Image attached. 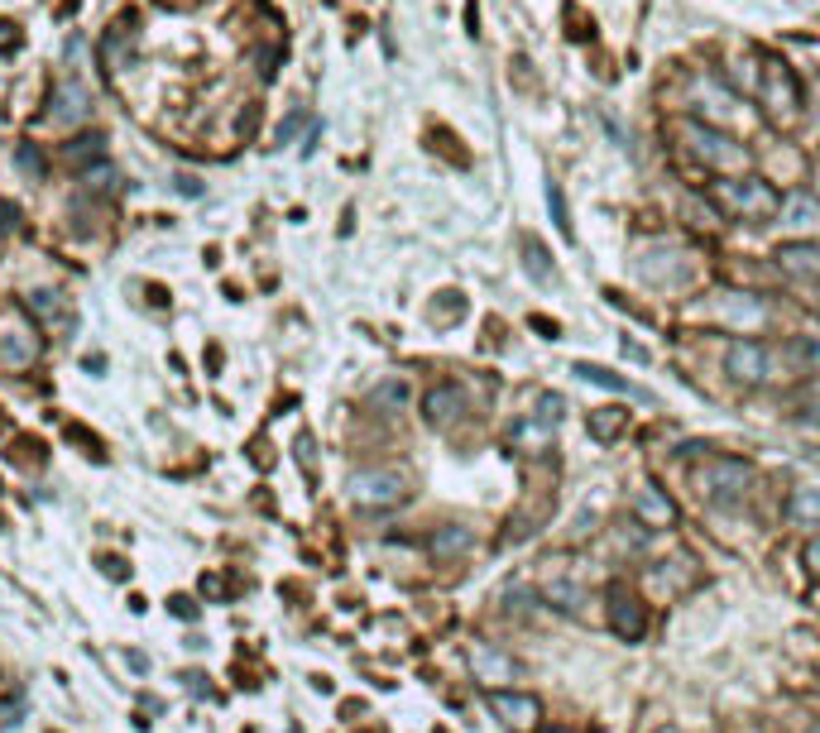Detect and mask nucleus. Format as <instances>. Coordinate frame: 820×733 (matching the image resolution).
Masks as SVG:
<instances>
[{
    "mask_svg": "<svg viewBox=\"0 0 820 733\" xmlns=\"http://www.w3.org/2000/svg\"><path fill=\"white\" fill-rule=\"evenodd\" d=\"M29 307H34V321H63V317H68L63 293H39Z\"/></svg>",
    "mask_w": 820,
    "mask_h": 733,
    "instance_id": "4be33fe9",
    "label": "nucleus"
},
{
    "mask_svg": "<svg viewBox=\"0 0 820 733\" xmlns=\"http://www.w3.org/2000/svg\"><path fill=\"white\" fill-rule=\"evenodd\" d=\"M816 216H820L816 201H806V197L792 201V225H801V231H806V225H816Z\"/></svg>",
    "mask_w": 820,
    "mask_h": 733,
    "instance_id": "393cba45",
    "label": "nucleus"
},
{
    "mask_svg": "<svg viewBox=\"0 0 820 733\" xmlns=\"http://www.w3.org/2000/svg\"><path fill=\"white\" fill-rule=\"evenodd\" d=\"M20 48V29L15 24H0V53H15Z\"/></svg>",
    "mask_w": 820,
    "mask_h": 733,
    "instance_id": "bb28decb",
    "label": "nucleus"
},
{
    "mask_svg": "<svg viewBox=\"0 0 820 733\" xmlns=\"http://www.w3.org/2000/svg\"><path fill=\"white\" fill-rule=\"evenodd\" d=\"M586 427L600 447H610V441H619V431L629 427V407H595V413L586 417Z\"/></svg>",
    "mask_w": 820,
    "mask_h": 733,
    "instance_id": "a211bd4d",
    "label": "nucleus"
},
{
    "mask_svg": "<svg viewBox=\"0 0 820 733\" xmlns=\"http://www.w3.org/2000/svg\"><path fill=\"white\" fill-rule=\"evenodd\" d=\"M782 518L792 527H806V533H820V485H792V494L782 499Z\"/></svg>",
    "mask_w": 820,
    "mask_h": 733,
    "instance_id": "ddd939ff",
    "label": "nucleus"
},
{
    "mask_svg": "<svg viewBox=\"0 0 820 733\" xmlns=\"http://www.w3.org/2000/svg\"><path fill=\"white\" fill-rule=\"evenodd\" d=\"M48 115H53V120H77V115H87V91H82V87H68V82H63V87H58V96H53V111H48Z\"/></svg>",
    "mask_w": 820,
    "mask_h": 733,
    "instance_id": "aec40b11",
    "label": "nucleus"
},
{
    "mask_svg": "<svg viewBox=\"0 0 820 733\" xmlns=\"http://www.w3.org/2000/svg\"><path fill=\"white\" fill-rule=\"evenodd\" d=\"M801 566H806V571H811L816 581H820V533H811V537H806V542H801Z\"/></svg>",
    "mask_w": 820,
    "mask_h": 733,
    "instance_id": "b1692460",
    "label": "nucleus"
},
{
    "mask_svg": "<svg viewBox=\"0 0 820 733\" xmlns=\"http://www.w3.org/2000/svg\"><path fill=\"white\" fill-rule=\"evenodd\" d=\"M470 667H475V681L485 691H514L518 681H523V667L514 662V652H504V647L490 638L470 643Z\"/></svg>",
    "mask_w": 820,
    "mask_h": 733,
    "instance_id": "6e6552de",
    "label": "nucleus"
},
{
    "mask_svg": "<svg viewBox=\"0 0 820 733\" xmlns=\"http://www.w3.org/2000/svg\"><path fill=\"white\" fill-rule=\"evenodd\" d=\"M39 321L29 317L20 303H0V365L5 369H29L39 359Z\"/></svg>",
    "mask_w": 820,
    "mask_h": 733,
    "instance_id": "7ed1b4c3",
    "label": "nucleus"
},
{
    "mask_svg": "<svg viewBox=\"0 0 820 733\" xmlns=\"http://www.w3.org/2000/svg\"><path fill=\"white\" fill-rule=\"evenodd\" d=\"M600 599H605L610 628L619 633L624 643H643V638H648V623H653V614H648V599L638 595L629 581H610Z\"/></svg>",
    "mask_w": 820,
    "mask_h": 733,
    "instance_id": "39448f33",
    "label": "nucleus"
},
{
    "mask_svg": "<svg viewBox=\"0 0 820 733\" xmlns=\"http://www.w3.org/2000/svg\"><path fill=\"white\" fill-rule=\"evenodd\" d=\"M576 375H581L586 383H600V389H610V393H629V399H638V403H653V393H648V389H638V383L619 379L605 365H576Z\"/></svg>",
    "mask_w": 820,
    "mask_h": 733,
    "instance_id": "f3484780",
    "label": "nucleus"
},
{
    "mask_svg": "<svg viewBox=\"0 0 820 733\" xmlns=\"http://www.w3.org/2000/svg\"><path fill=\"white\" fill-rule=\"evenodd\" d=\"M557 423H562V399H557V393H547L538 413L514 417L509 431H504V447H509V455L538 461V455H547L552 447H557Z\"/></svg>",
    "mask_w": 820,
    "mask_h": 733,
    "instance_id": "f03ea898",
    "label": "nucleus"
},
{
    "mask_svg": "<svg viewBox=\"0 0 820 733\" xmlns=\"http://www.w3.org/2000/svg\"><path fill=\"white\" fill-rule=\"evenodd\" d=\"M485 705H490V714L499 719L509 733H538L542 729V700L533 691H523V686H514V691H485Z\"/></svg>",
    "mask_w": 820,
    "mask_h": 733,
    "instance_id": "0eeeda50",
    "label": "nucleus"
},
{
    "mask_svg": "<svg viewBox=\"0 0 820 733\" xmlns=\"http://www.w3.org/2000/svg\"><path fill=\"white\" fill-rule=\"evenodd\" d=\"M422 417H427L437 431H451V427H461L466 417H470V399H466V389L461 383H437V389L422 399Z\"/></svg>",
    "mask_w": 820,
    "mask_h": 733,
    "instance_id": "9d476101",
    "label": "nucleus"
},
{
    "mask_svg": "<svg viewBox=\"0 0 820 733\" xmlns=\"http://www.w3.org/2000/svg\"><path fill=\"white\" fill-rule=\"evenodd\" d=\"M797 733H820V714H806V724Z\"/></svg>",
    "mask_w": 820,
    "mask_h": 733,
    "instance_id": "cd10ccee",
    "label": "nucleus"
},
{
    "mask_svg": "<svg viewBox=\"0 0 820 733\" xmlns=\"http://www.w3.org/2000/svg\"><path fill=\"white\" fill-rule=\"evenodd\" d=\"M427 551L437 561H461V557L475 551V527H470V523H437L427 533Z\"/></svg>",
    "mask_w": 820,
    "mask_h": 733,
    "instance_id": "f8f14e48",
    "label": "nucleus"
},
{
    "mask_svg": "<svg viewBox=\"0 0 820 733\" xmlns=\"http://www.w3.org/2000/svg\"><path fill=\"white\" fill-rule=\"evenodd\" d=\"M777 269L787 273V279H820V245H811V240L782 245L777 249Z\"/></svg>",
    "mask_w": 820,
    "mask_h": 733,
    "instance_id": "2eb2a0df",
    "label": "nucleus"
},
{
    "mask_svg": "<svg viewBox=\"0 0 820 733\" xmlns=\"http://www.w3.org/2000/svg\"><path fill=\"white\" fill-rule=\"evenodd\" d=\"M725 375L739 383V389H763V383L773 379V345L753 341V335H739V341H729V351H725Z\"/></svg>",
    "mask_w": 820,
    "mask_h": 733,
    "instance_id": "423d86ee",
    "label": "nucleus"
},
{
    "mask_svg": "<svg viewBox=\"0 0 820 733\" xmlns=\"http://www.w3.org/2000/svg\"><path fill=\"white\" fill-rule=\"evenodd\" d=\"M610 537H614V547H619V557H643V551L653 547L658 533H648V527L638 523V518H624V523L610 527Z\"/></svg>",
    "mask_w": 820,
    "mask_h": 733,
    "instance_id": "6ab92c4d",
    "label": "nucleus"
},
{
    "mask_svg": "<svg viewBox=\"0 0 820 733\" xmlns=\"http://www.w3.org/2000/svg\"><path fill=\"white\" fill-rule=\"evenodd\" d=\"M408 475L394 471V465H370V471H355L351 475V503L355 509H370V513H384V509H399L408 499Z\"/></svg>",
    "mask_w": 820,
    "mask_h": 733,
    "instance_id": "20e7f679",
    "label": "nucleus"
},
{
    "mask_svg": "<svg viewBox=\"0 0 820 733\" xmlns=\"http://www.w3.org/2000/svg\"><path fill=\"white\" fill-rule=\"evenodd\" d=\"M547 207H552V216H557L562 235H571V221H566V197H562V187H557V183L547 187Z\"/></svg>",
    "mask_w": 820,
    "mask_h": 733,
    "instance_id": "a878e982",
    "label": "nucleus"
},
{
    "mask_svg": "<svg viewBox=\"0 0 820 733\" xmlns=\"http://www.w3.org/2000/svg\"><path fill=\"white\" fill-rule=\"evenodd\" d=\"M15 163H20V173H29V178H44V154L34 149V144H20Z\"/></svg>",
    "mask_w": 820,
    "mask_h": 733,
    "instance_id": "5701e85b",
    "label": "nucleus"
},
{
    "mask_svg": "<svg viewBox=\"0 0 820 733\" xmlns=\"http://www.w3.org/2000/svg\"><path fill=\"white\" fill-rule=\"evenodd\" d=\"M720 197H725L739 216H753V221H768V216L777 211V192L768 187V183H758V178H749V183H729V187H720Z\"/></svg>",
    "mask_w": 820,
    "mask_h": 733,
    "instance_id": "9b49d317",
    "label": "nucleus"
},
{
    "mask_svg": "<svg viewBox=\"0 0 820 733\" xmlns=\"http://www.w3.org/2000/svg\"><path fill=\"white\" fill-rule=\"evenodd\" d=\"M101 154H106V139L96 135V130H92V135H77V139L68 144V163H77V168L101 163Z\"/></svg>",
    "mask_w": 820,
    "mask_h": 733,
    "instance_id": "412c9836",
    "label": "nucleus"
},
{
    "mask_svg": "<svg viewBox=\"0 0 820 733\" xmlns=\"http://www.w3.org/2000/svg\"><path fill=\"white\" fill-rule=\"evenodd\" d=\"M753 485H758V471H753V461H744V455H706V461L691 465L696 499L715 513L744 509L753 494Z\"/></svg>",
    "mask_w": 820,
    "mask_h": 733,
    "instance_id": "f257e3e1",
    "label": "nucleus"
},
{
    "mask_svg": "<svg viewBox=\"0 0 820 733\" xmlns=\"http://www.w3.org/2000/svg\"><path fill=\"white\" fill-rule=\"evenodd\" d=\"M629 518H638V523L648 527V533H672V527L682 523V513H677V503L667 499V489L638 485L634 499H629Z\"/></svg>",
    "mask_w": 820,
    "mask_h": 733,
    "instance_id": "1a4fd4ad",
    "label": "nucleus"
},
{
    "mask_svg": "<svg viewBox=\"0 0 820 733\" xmlns=\"http://www.w3.org/2000/svg\"><path fill=\"white\" fill-rule=\"evenodd\" d=\"M542 604L552 609V614H566V619H581L586 604H590V590L581 581H566V575H557V581L542 585Z\"/></svg>",
    "mask_w": 820,
    "mask_h": 733,
    "instance_id": "4468645a",
    "label": "nucleus"
},
{
    "mask_svg": "<svg viewBox=\"0 0 820 733\" xmlns=\"http://www.w3.org/2000/svg\"><path fill=\"white\" fill-rule=\"evenodd\" d=\"M499 604H504V619H518V623H528V619H538L542 609V590H533V585H509V590L499 595Z\"/></svg>",
    "mask_w": 820,
    "mask_h": 733,
    "instance_id": "dca6fc26",
    "label": "nucleus"
}]
</instances>
